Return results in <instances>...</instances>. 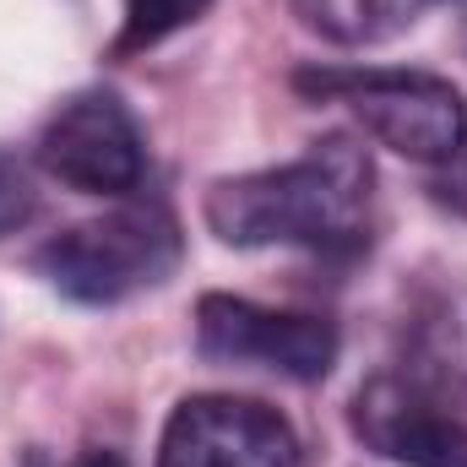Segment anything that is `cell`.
Segmentation results:
<instances>
[{
	"label": "cell",
	"instance_id": "cell-11",
	"mask_svg": "<svg viewBox=\"0 0 467 467\" xmlns=\"http://www.w3.org/2000/svg\"><path fill=\"white\" fill-rule=\"evenodd\" d=\"M71 467H125V462H119V451H104V446H88V451H82V457H77Z\"/></svg>",
	"mask_w": 467,
	"mask_h": 467
},
{
	"label": "cell",
	"instance_id": "cell-10",
	"mask_svg": "<svg viewBox=\"0 0 467 467\" xmlns=\"http://www.w3.org/2000/svg\"><path fill=\"white\" fill-rule=\"evenodd\" d=\"M33 213H38V191H33L27 169L11 152H0V234H16Z\"/></svg>",
	"mask_w": 467,
	"mask_h": 467
},
{
	"label": "cell",
	"instance_id": "cell-2",
	"mask_svg": "<svg viewBox=\"0 0 467 467\" xmlns=\"http://www.w3.org/2000/svg\"><path fill=\"white\" fill-rule=\"evenodd\" d=\"M180 255H185L180 218L163 202H130L55 234L33 255V272L77 305H125L147 288H163Z\"/></svg>",
	"mask_w": 467,
	"mask_h": 467
},
{
	"label": "cell",
	"instance_id": "cell-4",
	"mask_svg": "<svg viewBox=\"0 0 467 467\" xmlns=\"http://www.w3.org/2000/svg\"><path fill=\"white\" fill-rule=\"evenodd\" d=\"M337 327L305 310H266L255 299L202 294L196 305V353L229 369H272L283 380H327L337 364Z\"/></svg>",
	"mask_w": 467,
	"mask_h": 467
},
{
	"label": "cell",
	"instance_id": "cell-1",
	"mask_svg": "<svg viewBox=\"0 0 467 467\" xmlns=\"http://www.w3.org/2000/svg\"><path fill=\"white\" fill-rule=\"evenodd\" d=\"M375 163L353 136H327L305 158L207 185L202 218L234 250L348 255L369 239Z\"/></svg>",
	"mask_w": 467,
	"mask_h": 467
},
{
	"label": "cell",
	"instance_id": "cell-8",
	"mask_svg": "<svg viewBox=\"0 0 467 467\" xmlns=\"http://www.w3.org/2000/svg\"><path fill=\"white\" fill-rule=\"evenodd\" d=\"M288 5L316 38L343 44V49H369V44L408 33L419 11V0H288Z\"/></svg>",
	"mask_w": 467,
	"mask_h": 467
},
{
	"label": "cell",
	"instance_id": "cell-7",
	"mask_svg": "<svg viewBox=\"0 0 467 467\" xmlns=\"http://www.w3.org/2000/svg\"><path fill=\"white\" fill-rule=\"evenodd\" d=\"M353 435L408 467H467V424L419 380L375 375L353 397Z\"/></svg>",
	"mask_w": 467,
	"mask_h": 467
},
{
	"label": "cell",
	"instance_id": "cell-5",
	"mask_svg": "<svg viewBox=\"0 0 467 467\" xmlns=\"http://www.w3.org/2000/svg\"><path fill=\"white\" fill-rule=\"evenodd\" d=\"M38 169L77 196H130L147 180V136L109 88L66 99L38 130Z\"/></svg>",
	"mask_w": 467,
	"mask_h": 467
},
{
	"label": "cell",
	"instance_id": "cell-6",
	"mask_svg": "<svg viewBox=\"0 0 467 467\" xmlns=\"http://www.w3.org/2000/svg\"><path fill=\"white\" fill-rule=\"evenodd\" d=\"M158 467H305V441L272 402L196 391L174 402Z\"/></svg>",
	"mask_w": 467,
	"mask_h": 467
},
{
	"label": "cell",
	"instance_id": "cell-3",
	"mask_svg": "<svg viewBox=\"0 0 467 467\" xmlns=\"http://www.w3.org/2000/svg\"><path fill=\"white\" fill-rule=\"evenodd\" d=\"M305 99L343 104L353 119L391 147L408 163H451L467 147V104L462 93L430 71H337V66H310L294 77Z\"/></svg>",
	"mask_w": 467,
	"mask_h": 467
},
{
	"label": "cell",
	"instance_id": "cell-9",
	"mask_svg": "<svg viewBox=\"0 0 467 467\" xmlns=\"http://www.w3.org/2000/svg\"><path fill=\"white\" fill-rule=\"evenodd\" d=\"M213 0H125V22H119L115 55H141L158 49L163 38H174L180 27H191L196 16H207Z\"/></svg>",
	"mask_w": 467,
	"mask_h": 467
}]
</instances>
